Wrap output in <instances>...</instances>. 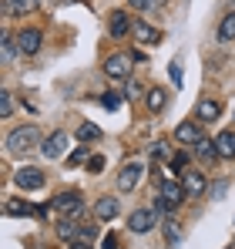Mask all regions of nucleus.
Here are the masks:
<instances>
[{
  "mask_svg": "<svg viewBox=\"0 0 235 249\" xmlns=\"http://www.w3.org/2000/svg\"><path fill=\"white\" fill-rule=\"evenodd\" d=\"M0 51H3V64H10V61L20 54V47H17V41H14L10 34H3V44H0Z\"/></svg>",
  "mask_w": 235,
  "mask_h": 249,
  "instance_id": "obj_25",
  "label": "nucleus"
},
{
  "mask_svg": "<svg viewBox=\"0 0 235 249\" xmlns=\"http://www.w3.org/2000/svg\"><path fill=\"white\" fill-rule=\"evenodd\" d=\"M141 94V84L138 81H124V98H138Z\"/></svg>",
  "mask_w": 235,
  "mask_h": 249,
  "instance_id": "obj_32",
  "label": "nucleus"
},
{
  "mask_svg": "<svg viewBox=\"0 0 235 249\" xmlns=\"http://www.w3.org/2000/svg\"><path fill=\"white\" fill-rule=\"evenodd\" d=\"M104 249H118V239H115V236H108V239H104Z\"/></svg>",
  "mask_w": 235,
  "mask_h": 249,
  "instance_id": "obj_36",
  "label": "nucleus"
},
{
  "mask_svg": "<svg viewBox=\"0 0 235 249\" xmlns=\"http://www.w3.org/2000/svg\"><path fill=\"white\" fill-rule=\"evenodd\" d=\"M40 44H44V34H40L37 27H24V31L17 34V47H20V54H37Z\"/></svg>",
  "mask_w": 235,
  "mask_h": 249,
  "instance_id": "obj_8",
  "label": "nucleus"
},
{
  "mask_svg": "<svg viewBox=\"0 0 235 249\" xmlns=\"http://www.w3.org/2000/svg\"><path fill=\"white\" fill-rule=\"evenodd\" d=\"M131 34H134L138 44H158L161 41V31H155L148 20H134V31H131Z\"/></svg>",
  "mask_w": 235,
  "mask_h": 249,
  "instance_id": "obj_14",
  "label": "nucleus"
},
{
  "mask_svg": "<svg viewBox=\"0 0 235 249\" xmlns=\"http://www.w3.org/2000/svg\"><path fill=\"white\" fill-rule=\"evenodd\" d=\"M91 215H94L98 222H111V219L121 215V206H118L115 196H101V199L94 202V209H91Z\"/></svg>",
  "mask_w": 235,
  "mask_h": 249,
  "instance_id": "obj_4",
  "label": "nucleus"
},
{
  "mask_svg": "<svg viewBox=\"0 0 235 249\" xmlns=\"http://www.w3.org/2000/svg\"><path fill=\"white\" fill-rule=\"evenodd\" d=\"M101 105H104V108H108V111H118V105H121V98H118V94H111V91H108V94H104V98H101Z\"/></svg>",
  "mask_w": 235,
  "mask_h": 249,
  "instance_id": "obj_30",
  "label": "nucleus"
},
{
  "mask_svg": "<svg viewBox=\"0 0 235 249\" xmlns=\"http://www.w3.org/2000/svg\"><path fill=\"white\" fill-rule=\"evenodd\" d=\"M94 138H101V128H98V124H91V122L78 124V142L81 145H84V142H94Z\"/></svg>",
  "mask_w": 235,
  "mask_h": 249,
  "instance_id": "obj_23",
  "label": "nucleus"
},
{
  "mask_svg": "<svg viewBox=\"0 0 235 249\" xmlns=\"http://www.w3.org/2000/svg\"><path fill=\"white\" fill-rule=\"evenodd\" d=\"M101 168H104V155H91V159H87V172H94V175H98Z\"/></svg>",
  "mask_w": 235,
  "mask_h": 249,
  "instance_id": "obj_31",
  "label": "nucleus"
},
{
  "mask_svg": "<svg viewBox=\"0 0 235 249\" xmlns=\"http://www.w3.org/2000/svg\"><path fill=\"white\" fill-rule=\"evenodd\" d=\"M182 185H185V192L195 199V196H201L205 189H208V182H205V175L201 172H195V168H188V172H182Z\"/></svg>",
  "mask_w": 235,
  "mask_h": 249,
  "instance_id": "obj_12",
  "label": "nucleus"
},
{
  "mask_svg": "<svg viewBox=\"0 0 235 249\" xmlns=\"http://www.w3.org/2000/svg\"><path fill=\"white\" fill-rule=\"evenodd\" d=\"M104 74L115 78V81H124V78L131 74V54H124V51L111 54V57L104 61Z\"/></svg>",
  "mask_w": 235,
  "mask_h": 249,
  "instance_id": "obj_2",
  "label": "nucleus"
},
{
  "mask_svg": "<svg viewBox=\"0 0 235 249\" xmlns=\"http://www.w3.org/2000/svg\"><path fill=\"white\" fill-rule=\"evenodd\" d=\"M141 175H145V162H128V165L118 172V189L121 192H131L141 182Z\"/></svg>",
  "mask_w": 235,
  "mask_h": 249,
  "instance_id": "obj_3",
  "label": "nucleus"
},
{
  "mask_svg": "<svg viewBox=\"0 0 235 249\" xmlns=\"http://www.w3.org/2000/svg\"><path fill=\"white\" fill-rule=\"evenodd\" d=\"M50 209H54V212L71 215L74 209H81V196H78V192H61V196H54V199H50Z\"/></svg>",
  "mask_w": 235,
  "mask_h": 249,
  "instance_id": "obj_13",
  "label": "nucleus"
},
{
  "mask_svg": "<svg viewBox=\"0 0 235 249\" xmlns=\"http://www.w3.org/2000/svg\"><path fill=\"white\" fill-rule=\"evenodd\" d=\"M81 162H87V148H84V145H78V148L67 155V165H71V168H78Z\"/></svg>",
  "mask_w": 235,
  "mask_h": 249,
  "instance_id": "obj_29",
  "label": "nucleus"
},
{
  "mask_svg": "<svg viewBox=\"0 0 235 249\" xmlns=\"http://www.w3.org/2000/svg\"><path fill=\"white\" fill-rule=\"evenodd\" d=\"M151 212H155L158 219H168V212H171V206H168V202H165V199H161V196L155 192V199H151Z\"/></svg>",
  "mask_w": 235,
  "mask_h": 249,
  "instance_id": "obj_27",
  "label": "nucleus"
},
{
  "mask_svg": "<svg viewBox=\"0 0 235 249\" xmlns=\"http://www.w3.org/2000/svg\"><path fill=\"white\" fill-rule=\"evenodd\" d=\"M218 41H235V10L232 14H225L222 17V24H218Z\"/></svg>",
  "mask_w": 235,
  "mask_h": 249,
  "instance_id": "obj_22",
  "label": "nucleus"
},
{
  "mask_svg": "<svg viewBox=\"0 0 235 249\" xmlns=\"http://www.w3.org/2000/svg\"><path fill=\"white\" fill-rule=\"evenodd\" d=\"M3 212H7V215H31L34 206H31L27 199H17V196H14V199H7V202H3Z\"/></svg>",
  "mask_w": 235,
  "mask_h": 249,
  "instance_id": "obj_20",
  "label": "nucleus"
},
{
  "mask_svg": "<svg viewBox=\"0 0 235 249\" xmlns=\"http://www.w3.org/2000/svg\"><path fill=\"white\" fill-rule=\"evenodd\" d=\"M175 138H178L182 145H192V148H195L198 138H201V131H198V124H195V122H182L178 128H175Z\"/></svg>",
  "mask_w": 235,
  "mask_h": 249,
  "instance_id": "obj_17",
  "label": "nucleus"
},
{
  "mask_svg": "<svg viewBox=\"0 0 235 249\" xmlns=\"http://www.w3.org/2000/svg\"><path fill=\"white\" fill-rule=\"evenodd\" d=\"M151 155H155V159H165V155H168V148H165V145L158 142V145H155V152H151Z\"/></svg>",
  "mask_w": 235,
  "mask_h": 249,
  "instance_id": "obj_34",
  "label": "nucleus"
},
{
  "mask_svg": "<svg viewBox=\"0 0 235 249\" xmlns=\"http://www.w3.org/2000/svg\"><path fill=\"white\" fill-rule=\"evenodd\" d=\"M218 115H222V105H218V101H212V98H201V101H198V108H195L198 122H215Z\"/></svg>",
  "mask_w": 235,
  "mask_h": 249,
  "instance_id": "obj_16",
  "label": "nucleus"
},
{
  "mask_svg": "<svg viewBox=\"0 0 235 249\" xmlns=\"http://www.w3.org/2000/svg\"><path fill=\"white\" fill-rule=\"evenodd\" d=\"M158 196H161V199H165L171 209H178L182 202H185V196H188V192H185V185H182V182H165V178H161Z\"/></svg>",
  "mask_w": 235,
  "mask_h": 249,
  "instance_id": "obj_7",
  "label": "nucleus"
},
{
  "mask_svg": "<svg viewBox=\"0 0 235 249\" xmlns=\"http://www.w3.org/2000/svg\"><path fill=\"white\" fill-rule=\"evenodd\" d=\"M34 145H40V131L34 124H20V128H14V131L7 135V148H10L14 155H24V152H31Z\"/></svg>",
  "mask_w": 235,
  "mask_h": 249,
  "instance_id": "obj_1",
  "label": "nucleus"
},
{
  "mask_svg": "<svg viewBox=\"0 0 235 249\" xmlns=\"http://www.w3.org/2000/svg\"><path fill=\"white\" fill-rule=\"evenodd\" d=\"M31 10H37V0H3V14L10 17H24Z\"/></svg>",
  "mask_w": 235,
  "mask_h": 249,
  "instance_id": "obj_18",
  "label": "nucleus"
},
{
  "mask_svg": "<svg viewBox=\"0 0 235 249\" xmlns=\"http://www.w3.org/2000/svg\"><path fill=\"white\" fill-rule=\"evenodd\" d=\"M134 31V20L124 14V10H115L111 17H108V34L111 37H124V34H131Z\"/></svg>",
  "mask_w": 235,
  "mask_h": 249,
  "instance_id": "obj_9",
  "label": "nucleus"
},
{
  "mask_svg": "<svg viewBox=\"0 0 235 249\" xmlns=\"http://www.w3.org/2000/svg\"><path fill=\"white\" fill-rule=\"evenodd\" d=\"M155 222H158V215L151 212V209H134V212L128 215V229L138 232V236H141V232H151Z\"/></svg>",
  "mask_w": 235,
  "mask_h": 249,
  "instance_id": "obj_5",
  "label": "nucleus"
},
{
  "mask_svg": "<svg viewBox=\"0 0 235 249\" xmlns=\"http://www.w3.org/2000/svg\"><path fill=\"white\" fill-rule=\"evenodd\" d=\"M215 142H218V155L222 159H235V131H222Z\"/></svg>",
  "mask_w": 235,
  "mask_h": 249,
  "instance_id": "obj_21",
  "label": "nucleus"
},
{
  "mask_svg": "<svg viewBox=\"0 0 235 249\" xmlns=\"http://www.w3.org/2000/svg\"><path fill=\"white\" fill-rule=\"evenodd\" d=\"M128 3H131L134 10H145V7H148V0H128Z\"/></svg>",
  "mask_w": 235,
  "mask_h": 249,
  "instance_id": "obj_35",
  "label": "nucleus"
},
{
  "mask_svg": "<svg viewBox=\"0 0 235 249\" xmlns=\"http://www.w3.org/2000/svg\"><path fill=\"white\" fill-rule=\"evenodd\" d=\"M165 243L171 249L182 243V229H178V222H171V219H165Z\"/></svg>",
  "mask_w": 235,
  "mask_h": 249,
  "instance_id": "obj_24",
  "label": "nucleus"
},
{
  "mask_svg": "<svg viewBox=\"0 0 235 249\" xmlns=\"http://www.w3.org/2000/svg\"><path fill=\"white\" fill-rule=\"evenodd\" d=\"M168 74H171V81H175V84H182V68H178V64H171Z\"/></svg>",
  "mask_w": 235,
  "mask_h": 249,
  "instance_id": "obj_33",
  "label": "nucleus"
},
{
  "mask_svg": "<svg viewBox=\"0 0 235 249\" xmlns=\"http://www.w3.org/2000/svg\"><path fill=\"white\" fill-rule=\"evenodd\" d=\"M64 148H67V135H64V131H50V135L40 142L44 159H61V155H64Z\"/></svg>",
  "mask_w": 235,
  "mask_h": 249,
  "instance_id": "obj_6",
  "label": "nucleus"
},
{
  "mask_svg": "<svg viewBox=\"0 0 235 249\" xmlns=\"http://www.w3.org/2000/svg\"><path fill=\"white\" fill-rule=\"evenodd\" d=\"M71 249H91L87 243H71Z\"/></svg>",
  "mask_w": 235,
  "mask_h": 249,
  "instance_id": "obj_37",
  "label": "nucleus"
},
{
  "mask_svg": "<svg viewBox=\"0 0 235 249\" xmlns=\"http://www.w3.org/2000/svg\"><path fill=\"white\" fill-rule=\"evenodd\" d=\"M14 182H17V189H44V172L40 168H20L14 175Z\"/></svg>",
  "mask_w": 235,
  "mask_h": 249,
  "instance_id": "obj_10",
  "label": "nucleus"
},
{
  "mask_svg": "<svg viewBox=\"0 0 235 249\" xmlns=\"http://www.w3.org/2000/svg\"><path fill=\"white\" fill-rule=\"evenodd\" d=\"M81 226H84L81 219H74V215H64V219L57 222V236H61L64 243H78V239H81Z\"/></svg>",
  "mask_w": 235,
  "mask_h": 249,
  "instance_id": "obj_11",
  "label": "nucleus"
},
{
  "mask_svg": "<svg viewBox=\"0 0 235 249\" xmlns=\"http://www.w3.org/2000/svg\"><path fill=\"white\" fill-rule=\"evenodd\" d=\"M161 3H165V0H148V7H161Z\"/></svg>",
  "mask_w": 235,
  "mask_h": 249,
  "instance_id": "obj_38",
  "label": "nucleus"
},
{
  "mask_svg": "<svg viewBox=\"0 0 235 249\" xmlns=\"http://www.w3.org/2000/svg\"><path fill=\"white\" fill-rule=\"evenodd\" d=\"M145 105H148V111H165V105H168V91L165 88H151V91H145Z\"/></svg>",
  "mask_w": 235,
  "mask_h": 249,
  "instance_id": "obj_19",
  "label": "nucleus"
},
{
  "mask_svg": "<svg viewBox=\"0 0 235 249\" xmlns=\"http://www.w3.org/2000/svg\"><path fill=\"white\" fill-rule=\"evenodd\" d=\"M188 162H192V155H188V152H175V155H171V172H178V175H182V172H188Z\"/></svg>",
  "mask_w": 235,
  "mask_h": 249,
  "instance_id": "obj_26",
  "label": "nucleus"
},
{
  "mask_svg": "<svg viewBox=\"0 0 235 249\" xmlns=\"http://www.w3.org/2000/svg\"><path fill=\"white\" fill-rule=\"evenodd\" d=\"M195 155L201 162H218V159H222V155H218V142H212L208 135H201L198 145H195Z\"/></svg>",
  "mask_w": 235,
  "mask_h": 249,
  "instance_id": "obj_15",
  "label": "nucleus"
},
{
  "mask_svg": "<svg viewBox=\"0 0 235 249\" xmlns=\"http://www.w3.org/2000/svg\"><path fill=\"white\" fill-rule=\"evenodd\" d=\"M0 115H3V118L14 115V94H10V91H0Z\"/></svg>",
  "mask_w": 235,
  "mask_h": 249,
  "instance_id": "obj_28",
  "label": "nucleus"
}]
</instances>
